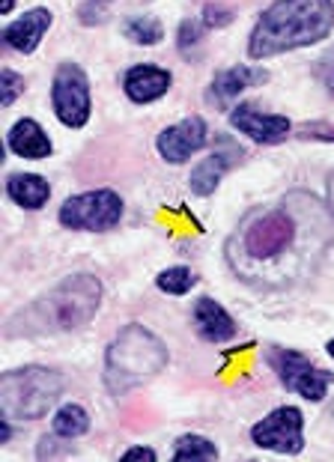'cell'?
Returning a JSON list of instances; mask_svg holds the SVG:
<instances>
[{
	"label": "cell",
	"mask_w": 334,
	"mask_h": 462,
	"mask_svg": "<svg viewBox=\"0 0 334 462\" xmlns=\"http://www.w3.org/2000/svg\"><path fill=\"white\" fill-rule=\"evenodd\" d=\"M102 308V281L96 274L78 272L63 278L57 287L42 292L22 310L6 319L4 334L18 337H54V334L78 331L90 322Z\"/></svg>",
	"instance_id": "obj_1"
},
{
	"label": "cell",
	"mask_w": 334,
	"mask_h": 462,
	"mask_svg": "<svg viewBox=\"0 0 334 462\" xmlns=\"http://www.w3.org/2000/svg\"><path fill=\"white\" fill-rule=\"evenodd\" d=\"M334 27V4L329 0H281L272 4L257 18L248 36L251 60H269V57L308 48L322 42Z\"/></svg>",
	"instance_id": "obj_2"
},
{
	"label": "cell",
	"mask_w": 334,
	"mask_h": 462,
	"mask_svg": "<svg viewBox=\"0 0 334 462\" xmlns=\"http://www.w3.org/2000/svg\"><path fill=\"white\" fill-rule=\"evenodd\" d=\"M171 361L164 340L159 334H153L146 326H125L116 337L111 340V346L105 349V370L102 382L107 388V394L125 397L135 388L146 385L150 379H155Z\"/></svg>",
	"instance_id": "obj_3"
},
{
	"label": "cell",
	"mask_w": 334,
	"mask_h": 462,
	"mask_svg": "<svg viewBox=\"0 0 334 462\" xmlns=\"http://www.w3.org/2000/svg\"><path fill=\"white\" fill-rule=\"evenodd\" d=\"M60 394L63 376L42 364H27L0 376V409L9 420H42Z\"/></svg>",
	"instance_id": "obj_4"
},
{
	"label": "cell",
	"mask_w": 334,
	"mask_h": 462,
	"mask_svg": "<svg viewBox=\"0 0 334 462\" xmlns=\"http://www.w3.org/2000/svg\"><path fill=\"white\" fill-rule=\"evenodd\" d=\"M57 221H60L66 230L107 233V230L120 227V221H123V198L116 191H111V189L75 194V198H69L60 206V215H57Z\"/></svg>",
	"instance_id": "obj_5"
},
{
	"label": "cell",
	"mask_w": 334,
	"mask_h": 462,
	"mask_svg": "<svg viewBox=\"0 0 334 462\" xmlns=\"http://www.w3.org/2000/svg\"><path fill=\"white\" fill-rule=\"evenodd\" d=\"M296 218L287 209L263 212L242 230V254L254 263H272L283 257L296 242Z\"/></svg>",
	"instance_id": "obj_6"
},
{
	"label": "cell",
	"mask_w": 334,
	"mask_h": 462,
	"mask_svg": "<svg viewBox=\"0 0 334 462\" xmlns=\"http://www.w3.org/2000/svg\"><path fill=\"white\" fill-rule=\"evenodd\" d=\"M266 364L274 370V376L287 391L299 394L311 402H320L329 397V388L334 376L329 370L317 367L304 352L296 349H269L266 352Z\"/></svg>",
	"instance_id": "obj_7"
},
{
	"label": "cell",
	"mask_w": 334,
	"mask_h": 462,
	"mask_svg": "<svg viewBox=\"0 0 334 462\" xmlns=\"http://www.w3.org/2000/svg\"><path fill=\"white\" fill-rule=\"evenodd\" d=\"M51 107L66 129H81L90 123L93 96L90 78L78 63H60L51 78Z\"/></svg>",
	"instance_id": "obj_8"
},
{
	"label": "cell",
	"mask_w": 334,
	"mask_h": 462,
	"mask_svg": "<svg viewBox=\"0 0 334 462\" xmlns=\"http://www.w3.org/2000/svg\"><path fill=\"white\" fill-rule=\"evenodd\" d=\"M251 441L257 448L274 450L283 457H296L304 450V418L296 406H281L269 411L260 424H254Z\"/></svg>",
	"instance_id": "obj_9"
},
{
	"label": "cell",
	"mask_w": 334,
	"mask_h": 462,
	"mask_svg": "<svg viewBox=\"0 0 334 462\" xmlns=\"http://www.w3.org/2000/svg\"><path fill=\"white\" fill-rule=\"evenodd\" d=\"M209 143V129L200 116H185V120L167 125V129L155 137V150L164 162L182 164L189 162L194 152H200Z\"/></svg>",
	"instance_id": "obj_10"
},
{
	"label": "cell",
	"mask_w": 334,
	"mask_h": 462,
	"mask_svg": "<svg viewBox=\"0 0 334 462\" xmlns=\"http://www.w3.org/2000/svg\"><path fill=\"white\" fill-rule=\"evenodd\" d=\"M230 125L236 132H242L245 137H251L254 143H263V146H274V143L287 141V134L292 129L287 116L266 114V111H260V107L251 105V102H242V105L233 107Z\"/></svg>",
	"instance_id": "obj_11"
},
{
	"label": "cell",
	"mask_w": 334,
	"mask_h": 462,
	"mask_svg": "<svg viewBox=\"0 0 334 462\" xmlns=\"http://www.w3.org/2000/svg\"><path fill=\"white\" fill-rule=\"evenodd\" d=\"M215 141H218V150L206 155V159L198 162V167L191 171L189 185H191V194H198V198H209V194H215V189L221 185L227 171H233V164L242 159V150L227 141V134H218Z\"/></svg>",
	"instance_id": "obj_12"
},
{
	"label": "cell",
	"mask_w": 334,
	"mask_h": 462,
	"mask_svg": "<svg viewBox=\"0 0 334 462\" xmlns=\"http://www.w3.org/2000/svg\"><path fill=\"white\" fill-rule=\"evenodd\" d=\"M266 81H269L266 69L227 66V69H221V72H215L212 84H209V102L218 107V111H230L233 102L242 96V90H251V87H260Z\"/></svg>",
	"instance_id": "obj_13"
},
{
	"label": "cell",
	"mask_w": 334,
	"mask_h": 462,
	"mask_svg": "<svg viewBox=\"0 0 334 462\" xmlns=\"http://www.w3.org/2000/svg\"><path fill=\"white\" fill-rule=\"evenodd\" d=\"M171 84H173V75L153 63L132 66V69H125V75H123V90L135 105L159 102L162 96H167V90H171Z\"/></svg>",
	"instance_id": "obj_14"
},
{
	"label": "cell",
	"mask_w": 334,
	"mask_h": 462,
	"mask_svg": "<svg viewBox=\"0 0 334 462\" xmlns=\"http://www.w3.org/2000/svg\"><path fill=\"white\" fill-rule=\"evenodd\" d=\"M51 22H54V15L48 13V9L36 6L31 13H24L22 18H15L13 24L4 27V42L18 54H33L39 42H42V36L48 33V27H51Z\"/></svg>",
	"instance_id": "obj_15"
},
{
	"label": "cell",
	"mask_w": 334,
	"mask_h": 462,
	"mask_svg": "<svg viewBox=\"0 0 334 462\" xmlns=\"http://www.w3.org/2000/svg\"><path fill=\"white\" fill-rule=\"evenodd\" d=\"M191 319H194V328H198V334L206 343H227L236 337V331H239L236 319L209 296L194 301Z\"/></svg>",
	"instance_id": "obj_16"
},
{
	"label": "cell",
	"mask_w": 334,
	"mask_h": 462,
	"mask_svg": "<svg viewBox=\"0 0 334 462\" xmlns=\"http://www.w3.org/2000/svg\"><path fill=\"white\" fill-rule=\"evenodd\" d=\"M6 143H9V152L22 155V159H48V155L54 152L51 137L45 134V129L36 120H27V116L9 129Z\"/></svg>",
	"instance_id": "obj_17"
},
{
	"label": "cell",
	"mask_w": 334,
	"mask_h": 462,
	"mask_svg": "<svg viewBox=\"0 0 334 462\" xmlns=\"http://www.w3.org/2000/svg\"><path fill=\"white\" fill-rule=\"evenodd\" d=\"M6 198L22 209H42L51 198V185L39 173H9L6 176Z\"/></svg>",
	"instance_id": "obj_18"
},
{
	"label": "cell",
	"mask_w": 334,
	"mask_h": 462,
	"mask_svg": "<svg viewBox=\"0 0 334 462\" xmlns=\"http://www.w3.org/2000/svg\"><path fill=\"white\" fill-rule=\"evenodd\" d=\"M218 459V448L215 441L198 432H185L173 441V462H212Z\"/></svg>",
	"instance_id": "obj_19"
},
{
	"label": "cell",
	"mask_w": 334,
	"mask_h": 462,
	"mask_svg": "<svg viewBox=\"0 0 334 462\" xmlns=\"http://www.w3.org/2000/svg\"><path fill=\"white\" fill-rule=\"evenodd\" d=\"M123 33L135 45H159L164 39V27L155 15H129L123 22Z\"/></svg>",
	"instance_id": "obj_20"
},
{
	"label": "cell",
	"mask_w": 334,
	"mask_h": 462,
	"mask_svg": "<svg viewBox=\"0 0 334 462\" xmlns=\"http://www.w3.org/2000/svg\"><path fill=\"white\" fill-rule=\"evenodd\" d=\"M54 432L60 439H81L87 430H90V415L78 406V402H66L60 411L54 415Z\"/></svg>",
	"instance_id": "obj_21"
},
{
	"label": "cell",
	"mask_w": 334,
	"mask_h": 462,
	"mask_svg": "<svg viewBox=\"0 0 334 462\" xmlns=\"http://www.w3.org/2000/svg\"><path fill=\"white\" fill-rule=\"evenodd\" d=\"M206 31H209V27H206L200 18H182L180 31H176V48H180L182 60H200Z\"/></svg>",
	"instance_id": "obj_22"
},
{
	"label": "cell",
	"mask_w": 334,
	"mask_h": 462,
	"mask_svg": "<svg viewBox=\"0 0 334 462\" xmlns=\"http://www.w3.org/2000/svg\"><path fill=\"white\" fill-rule=\"evenodd\" d=\"M194 283H198V274L189 265H173V269H164L155 278V287L167 292V296H185V292H191Z\"/></svg>",
	"instance_id": "obj_23"
},
{
	"label": "cell",
	"mask_w": 334,
	"mask_h": 462,
	"mask_svg": "<svg viewBox=\"0 0 334 462\" xmlns=\"http://www.w3.org/2000/svg\"><path fill=\"white\" fill-rule=\"evenodd\" d=\"M22 93H24V78L13 72V69H4L0 72V105L9 107Z\"/></svg>",
	"instance_id": "obj_24"
},
{
	"label": "cell",
	"mask_w": 334,
	"mask_h": 462,
	"mask_svg": "<svg viewBox=\"0 0 334 462\" xmlns=\"http://www.w3.org/2000/svg\"><path fill=\"white\" fill-rule=\"evenodd\" d=\"M233 18H236V9L227 4H203V24L209 27V31L233 24Z\"/></svg>",
	"instance_id": "obj_25"
},
{
	"label": "cell",
	"mask_w": 334,
	"mask_h": 462,
	"mask_svg": "<svg viewBox=\"0 0 334 462\" xmlns=\"http://www.w3.org/2000/svg\"><path fill=\"white\" fill-rule=\"evenodd\" d=\"M299 141H322V143H334V123L320 120V123H302L299 129Z\"/></svg>",
	"instance_id": "obj_26"
},
{
	"label": "cell",
	"mask_w": 334,
	"mask_h": 462,
	"mask_svg": "<svg viewBox=\"0 0 334 462\" xmlns=\"http://www.w3.org/2000/svg\"><path fill=\"white\" fill-rule=\"evenodd\" d=\"M60 436H45V439H39V448H36V459H54V457H72L75 450L72 448H66L72 439H63V441H57Z\"/></svg>",
	"instance_id": "obj_27"
},
{
	"label": "cell",
	"mask_w": 334,
	"mask_h": 462,
	"mask_svg": "<svg viewBox=\"0 0 334 462\" xmlns=\"http://www.w3.org/2000/svg\"><path fill=\"white\" fill-rule=\"evenodd\" d=\"M313 75H317V81L334 96V48H329V51L313 63Z\"/></svg>",
	"instance_id": "obj_28"
},
{
	"label": "cell",
	"mask_w": 334,
	"mask_h": 462,
	"mask_svg": "<svg viewBox=\"0 0 334 462\" xmlns=\"http://www.w3.org/2000/svg\"><path fill=\"white\" fill-rule=\"evenodd\" d=\"M105 15H107V4H81V6H78V18H81L84 27L102 24Z\"/></svg>",
	"instance_id": "obj_29"
},
{
	"label": "cell",
	"mask_w": 334,
	"mask_h": 462,
	"mask_svg": "<svg viewBox=\"0 0 334 462\" xmlns=\"http://www.w3.org/2000/svg\"><path fill=\"white\" fill-rule=\"evenodd\" d=\"M123 462H155L159 457H155V450L153 448H144V445H137V448H129L125 454L120 457Z\"/></svg>",
	"instance_id": "obj_30"
},
{
	"label": "cell",
	"mask_w": 334,
	"mask_h": 462,
	"mask_svg": "<svg viewBox=\"0 0 334 462\" xmlns=\"http://www.w3.org/2000/svg\"><path fill=\"white\" fill-rule=\"evenodd\" d=\"M9 436H13V430H9V418H4V424H0V441H9Z\"/></svg>",
	"instance_id": "obj_31"
},
{
	"label": "cell",
	"mask_w": 334,
	"mask_h": 462,
	"mask_svg": "<svg viewBox=\"0 0 334 462\" xmlns=\"http://www.w3.org/2000/svg\"><path fill=\"white\" fill-rule=\"evenodd\" d=\"M329 206H331V215H334V173L329 176Z\"/></svg>",
	"instance_id": "obj_32"
},
{
	"label": "cell",
	"mask_w": 334,
	"mask_h": 462,
	"mask_svg": "<svg viewBox=\"0 0 334 462\" xmlns=\"http://www.w3.org/2000/svg\"><path fill=\"white\" fill-rule=\"evenodd\" d=\"M326 352H329V356L334 358V340H329V346H326Z\"/></svg>",
	"instance_id": "obj_33"
}]
</instances>
